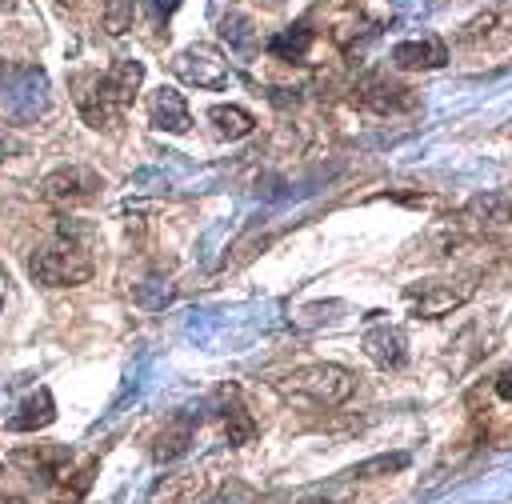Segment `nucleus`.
Wrapping results in <instances>:
<instances>
[{
    "label": "nucleus",
    "instance_id": "nucleus-1",
    "mask_svg": "<svg viewBox=\"0 0 512 504\" xmlns=\"http://www.w3.org/2000/svg\"><path fill=\"white\" fill-rule=\"evenodd\" d=\"M72 100L80 108V116L92 128H108L140 92L144 84V64L132 56H120L108 72H76L72 80Z\"/></svg>",
    "mask_w": 512,
    "mask_h": 504
},
{
    "label": "nucleus",
    "instance_id": "nucleus-2",
    "mask_svg": "<svg viewBox=\"0 0 512 504\" xmlns=\"http://www.w3.org/2000/svg\"><path fill=\"white\" fill-rule=\"evenodd\" d=\"M28 272H32L36 284H48V288H72V284L92 280L96 260L88 252V228L64 220L60 232L32 252Z\"/></svg>",
    "mask_w": 512,
    "mask_h": 504
},
{
    "label": "nucleus",
    "instance_id": "nucleus-3",
    "mask_svg": "<svg viewBox=\"0 0 512 504\" xmlns=\"http://www.w3.org/2000/svg\"><path fill=\"white\" fill-rule=\"evenodd\" d=\"M48 112V76L40 64L8 60L0 64V116L12 124H32Z\"/></svg>",
    "mask_w": 512,
    "mask_h": 504
},
{
    "label": "nucleus",
    "instance_id": "nucleus-4",
    "mask_svg": "<svg viewBox=\"0 0 512 504\" xmlns=\"http://www.w3.org/2000/svg\"><path fill=\"white\" fill-rule=\"evenodd\" d=\"M280 388L292 392V396H304L312 404L336 408L356 392V376L340 364H308V368H296L292 376H284Z\"/></svg>",
    "mask_w": 512,
    "mask_h": 504
},
{
    "label": "nucleus",
    "instance_id": "nucleus-5",
    "mask_svg": "<svg viewBox=\"0 0 512 504\" xmlns=\"http://www.w3.org/2000/svg\"><path fill=\"white\" fill-rule=\"evenodd\" d=\"M468 296H472V284H464V280H416L404 288V304L420 320H440V316L464 308Z\"/></svg>",
    "mask_w": 512,
    "mask_h": 504
},
{
    "label": "nucleus",
    "instance_id": "nucleus-6",
    "mask_svg": "<svg viewBox=\"0 0 512 504\" xmlns=\"http://www.w3.org/2000/svg\"><path fill=\"white\" fill-rule=\"evenodd\" d=\"M100 188H104L100 172H92L88 164H68V168H56V172L44 176L40 196H44L48 204H56V208H72V204L92 200Z\"/></svg>",
    "mask_w": 512,
    "mask_h": 504
},
{
    "label": "nucleus",
    "instance_id": "nucleus-7",
    "mask_svg": "<svg viewBox=\"0 0 512 504\" xmlns=\"http://www.w3.org/2000/svg\"><path fill=\"white\" fill-rule=\"evenodd\" d=\"M172 72L192 88H228V60L212 44H188L176 52Z\"/></svg>",
    "mask_w": 512,
    "mask_h": 504
},
{
    "label": "nucleus",
    "instance_id": "nucleus-8",
    "mask_svg": "<svg viewBox=\"0 0 512 504\" xmlns=\"http://www.w3.org/2000/svg\"><path fill=\"white\" fill-rule=\"evenodd\" d=\"M356 104L376 112V116H400V112L420 108V96L392 76H368L356 84Z\"/></svg>",
    "mask_w": 512,
    "mask_h": 504
},
{
    "label": "nucleus",
    "instance_id": "nucleus-9",
    "mask_svg": "<svg viewBox=\"0 0 512 504\" xmlns=\"http://www.w3.org/2000/svg\"><path fill=\"white\" fill-rule=\"evenodd\" d=\"M392 64L404 72H432L448 64V44L440 36H416V40H400L392 48Z\"/></svg>",
    "mask_w": 512,
    "mask_h": 504
},
{
    "label": "nucleus",
    "instance_id": "nucleus-10",
    "mask_svg": "<svg viewBox=\"0 0 512 504\" xmlns=\"http://www.w3.org/2000/svg\"><path fill=\"white\" fill-rule=\"evenodd\" d=\"M148 120H152L156 132H172V136H180V132L192 128L188 100H184L176 88H168V84L152 92V100H148Z\"/></svg>",
    "mask_w": 512,
    "mask_h": 504
},
{
    "label": "nucleus",
    "instance_id": "nucleus-11",
    "mask_svg": "<svg viewBox=\"0 0 512 504\" xmlns=\"http://www.w3.org/2000/svg\"><path fill=\"white\" fill-rule=\"evenodd\" d=\"M360 344H364L368 360L380 364V368H404V364H408V340H404V332L392 328V324H372Z\"/></svg>",
    "mask_w": 512,
    "mask_h": 504
},
{
    "label": "nucleus",
    "instance_id": "nucleus-12",
    "mask_svg": "<svg viewBox=\"0 0 512 504\" xmlns=\"http://www.w3.org/2000/svg\"><path fill=\"white\" fill-rule=\"evenodd\" d=\"M192 432H196V416H192V412L172 416V420L156 432L152 460H156V464H172V460H180V456L188 452V444H192Z\"/></svg>",
    "mask_w": 512,
    "mask_h": 504
},
{
    "label": "nucleus",
    "instance_id": "nucleus-13",
    "mask_svg": "<svg viewBox=\"0 0 512 504\" xmlns=\"http://www.w3.org/2000/svg\"><path fill=\"white\" fill-rule=\"evenodd\" d=\"M56 420V400L48 388H36L28 400H20L16 416H8V432H40Z\"/></svg>",
    "mask_w": 512,
    "mask_h": 504
},
{
    "label": "nucleus",
    "instance_id": "nucleus-14",
    "mask_svg": "<svg viewBox=\"0 0 512 504\" xmlns=\"http://www.w3.org/2000/svg\"><path fill=\"white\" fill-rule=\"evenodd\" d=\"M204 492H208L204 472H180V476H164L152 488V504H196Z\"/></svg>",
    "mask_w": 512,
    "mask_h": 504
},
{
    "label": "nucleus",
    "instance_id": "nucleus-15",
    "mask_svg": "<svg viewBox=\"0 0 512 504\" xmlns=\"http://www.w3.org/2000/svg\"><path fill=\"white\" fill-rule=\"evenodd\" d=\"M312 40H316L312 24H308V20H296V24L280 28V32H272L264 48H268V56H276V60H304L308 48H312Z\"/></svg>",
    "mask_w": 512,
    "mask_h": 504
},
{
    "label": "nucleus",
    "instance_id": "nucleus-16",
    "mask_svg": "<svg viewBox=\"0 0 512 504\" xmlns=\"http://www.w3.org/2000/svg\"><path fill=\"white\" fill-rule=\"evenodd\" d=\"M464 220H480V224H512V188H496V192H480L468 200Z\"/></svg>",
    "mask_w": 512,
    "mask_h": 504
},
{
    "label": "nucleus",
    "instance_id": "nucleus-17",
    "mask_svg": "<svg viewBox=\"0 0 512 504\" xmlns=\"http://www.w3.org/2000/svg\"><path fill=\"white\" fill-rule=\"evenodd\" d=\"M208 120H212L216 132L228 136V140H244V136L256 128V116H252L248 108H240V104H212V108H208Z\"/></svg>",
    "mask_w": 512,
    "mask_h": 504
},
{
    "label": "nucleus",
    "instance_id": "nucleus-18",
    "mask_svg": "<svg viewBox=\"0 0 512 504\" xmlns=\"http://www.w3.org/2000/svg\"><path fill=\"white\" fill-rule=\"evenodd\" d=\"M216 32H220V40H224L232 52H240V56H252V52H256V28H252V20H248L244 12H228Z\"/></svg>",
    "mask_w": 512,
    "mask_h": 504
},
{
    "label": "nucleus",
    "instance_id": "nucleus-19",
    "mask_svg": "<svg viewBox=\"0 0 512 504\" xmlns=\"http://www.w3.org/2000/svg\"><path fill=\"white\" fill-rule=\"evenodd\" d=\"M408 464H412V456H408V452H380V456L360 460L356 468H348V476H352V480H372V476H392V472H404Z\"/></svg>",
    "mask_w": 512,
    "mask_h": 504
},
{
    "label": "nucleus",
    "instance_id": "nucleus-20",
    "mask_svg": "<svg viewBox=\"0 0 512 504\" xmlns=\"http://www.w3.org/2000/svg\"><path fill=\"white\" fill-rule=\"evenodd\" d=\"M224 432H228V444H236V448H240V444H252L260 428H256V420L248 416V408L232 400V404L224 408Z\"/></svg>",
    "mask_w": 512,
    "mask_h": 504
},
{
    "label": "nucleus",
    "instance_id": "nucleus-21",
    "mask_svg": "<svg viewBox=\"0 0 512 504\" xmlns=\"http://www.w3.org/2000/svg\"><path fill=\"white\" fill-rule=\"evenodd\" d=\"M172 296H176V288L168 280H144V284L132 288V300L140 308H148V312H160L164 304H172Z\"/></svg>",
    "mask_w": 512,
    "mask_h": 504
},
{
    "label": "nucleus",
    "instance_id": "nucleus-22",
    "mask_svg": "<svg viewBox=\"0 0 512 504\" xmlns=\"http://www.w3.org/2000/svg\"><path fill=\"white\" fill-rule=\"evenodd\" d=\"M96 468H100V460H96V456H92V460H84V468H76V472H72V484H68V480H60L56 500H60V504H76V500H80V496L92 488Z\"/></svg>",
    "mask_w": 512,
    "mask_h": 504
},
{
    "label": "nucleus",
    "instance_id": "nucleus-23",
    "mask_svg": "<svg viewBox=\"0 0 512 504\" xmlns=\"http://www.w3.org/2000/svg\"><path fill=\"white\" fill-rule=\"evenodd\" d=\"M104 28L112 36L132 28V0H104Z\"/></svg>",
    "mask_w": 512,
    "mask_h": 504
},
{
    "label": "nucleus",
    "instance_id": "nucleus-24",
    "mask_svg": "<svg viewBox=\"0 0 512 504\" xmlns=\"http://www.w3.org/2000/svg\"><path fill=\"white\" fill-rule=\"evenodd\" d=\"M176 8H180V0H144V12H148L152 24H164Z\"/></svg>",
    "mask_w": 512,
    "mask_h": 504
},
{
    "label": "nucleus",
    "instance_id": "nucleus-25",
    "mask_svg": "<svg viewBox=\"0 0 512 504\" xmlns=\"http://www.w3.org/2000/svg\"><path fill=\"white\" fill-rule=\"evenodd\" d=\"M496 396H500V400H508V404H512V368H504V372H500V376H496Z\"/></svg>",
    "mask_w": 512,
    "mask_h": 504
},
{
    "label": "nucleus",
    "instance_id": "nucleus-26",
    "mask_svg": "<svg viewBox=\"0 0 512 504\" xmlns=\"http://www.w3.org/2000/svg\"><path fill=\"white\" fill-rule=\"evenodd\" d=\"M300 504H332V500H324V496H308V500H300Z\"/></svg>",
    "mask_w": 512,
    "mask_h": 504
},
{
    "label": "nucleus",
    "instance_id": "nucleus-27",
    "mask_svg": "<svg viewBox=\"0 0 512 504\" xmlns=\"http://www.w3.org/2000/svg\"><path fill=\"white\" fill-rule=\"evenodd\" d=\"M64 4H76V0H64Z\"/></svg>",
    "mask_w": 512,
    "mask_h": 504
},
{
    "label": "nucleus",
    "instance_id": "nucleus-28",
    "mask_svg": "<svg viewBox=\"0 0 512 504\" xmlns=\"http://www.w3.org/2000/svg\"><path fill=\"white\" fill-rule=\"evenodd\" d=\"M0 304H4V300H0Z\"/></svg>",
    "mask_w": 512,
    "mask_h": 504
}]
</instances>
